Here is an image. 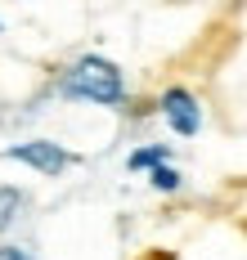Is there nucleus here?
<instances>
[{"mask_svg":"<svg viewBox=\"0 0 247 260\" xmlns=\"http://www.w3.org/2000/svg\"><path fill=\"white\" fill-rule=\"evenodd\" d=\"M58 90H63L68 99L99 104V108H121V99H126L121 68H117V63H108V58H99V54H85V58H77V63L63 72Z\"/></svg>","mask_w":247,"mask_h":260,"instance_id":"nucleus-1","label":"nucleus"},{"mask_svg":"<svg viewBox=\"0 0 247 260\" xmlns=\"http://www.w3.org/2000/svg\"><path fill=\"white\" fill-rule=\"evenodd\" d=\"M9 161H23L32 171H41V175H63L68 166H72V153L68 148H58L54 139H27V144H14V148H5Z\"/></svg>","mask_w":247,"mask_h":260,"instance_id":"nucleus-2","label":"nucleus"},{"mask_svg":"<svg viewBox=\"0 0 247 260\" xmlns=\"http://www.w3.org/2000/svg\"><path fill=\"white\" fill-rule=\"evenodd\" d=\"M162 117H166V126L175 130V135H198V126H202V108H198V99H193L184 85H171L162 94Z\"/></svg>","mask_w":247,"mask_h":260,"instance_id":"nucleus-3","label":"nucleus"},{"mask_svg":"<svg viewBox=\"0 0 247 260\" xmlns=\"http://www.w3.org/2000/svg\"><path fill=\"white\" fill-rule=\"evenodd\" d=\"M18 207H23V193H18V188H9V184H0V234L14 224Z\"/></svg>","mask_w":247,"mask_h":260,"instance_id":"nucleus-4","label":"nucleus"},{"mask_svg":"<svg viewBox=\"0 0 247 260\" xmlns=\"http://www.w3.org/2000/svg\"><path fill=\"white\" fill-rule=\"evenodd\" d=\"M166 144H153V148H139V153H131V161H126V166H131V171H144V166H148V171H153V166H162L166 161Z\"/></svg>","mask_w":247,"mask_h":260,"instance_id":"nucleus-5","label":"nucleus"},{"mask_svg":"<svg viewBox=\"0 0 247 260\" xmlns=\"http://www.w3.org/2000/svg\"><path fill=\"white\" fill-rule=\"evenodd\" d=\"M148 180H153V188H162V193H175V188H180V175H175V171H171V166H153V175H148Z\"/></svg>","mask_w":247,"mask_h":260,"instance_id":"nucleus-6","label":"nucleus"},{"mask_svg":"<svg viewBox=\"0 0 247 260\" xmlns=\"http://www.w3.org/2000/svg\"><path fill=\"white\" fill-rule=\"evenodd\" d=\"M0 260H32L23 247H0Z\"/></svg>","mask_w":247,"mask_h":260,"instance_id":"nucleus-7","label":"nucleus"},{"mask_svg":"<svg viewBox=\"0 0 247 260\" xmlns=\"http://www.w3.org/2000/svg\"><path fill=\"white\" fill-rule=\"evenodd\" d=\"M148 260H171V256H162V251H153V256H148Z\"/></svg>","mask_w":247,"mask_h":260,"instance_id":"nucleus-8","label":"nucleus"}]
</instances>
